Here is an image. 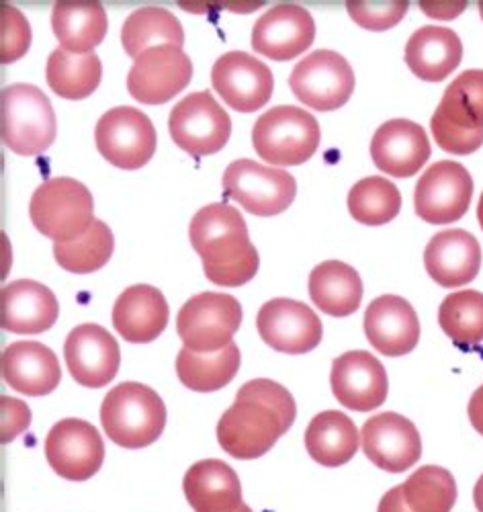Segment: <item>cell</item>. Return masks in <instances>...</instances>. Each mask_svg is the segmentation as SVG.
<instances>
[{
  "label": "cell",
  "instance_id": "cell-16",
  "mask_svg": "<svg viewBox=\"0 0 483 512\" xmlns=\"http://www.w3.org/2000/svg\"><path fill=\"white\" fill-rule=\"evenodd\" d=\"M211 82L222 101L240 113L262 109L275 91L271 68L244 52H228L217 58L211 70Z\"/></svg>",
  "mask_w": 483,
  "mask_h": 512
},
{
  "label": "cell",
  "instance_id": "cell-23",
  "mask_svg": "<svg viewBox=\"0 0 483 512\" xmlns=\"http://www.w3.org/2000/svg\"><path fill=\"white\" fill-rule=\"evenodd\" d=\"M371 158L385 175L408 179L428 162L430 140L422 125L410 119H391L375 132Z\"/></svg>",
  "mask_w": 483,
  "mask_h": 512
},
{
  "label": "cell",
  "instance_id": "cell-32",
  "mask_svg": "<svg viewBox=\"0 0 483 512\" xmlns=\"http://www.w3.org/2000/svg\"><path fill=\"white\" fill-rule=\"evenodd\" d=\"M310 297L320 312L346 318L361 308L363 281L346 263L326 261L310 275Z\"/></svg>",
  "mask_w": 483,
  "mask_h": 512
},
{
  "label": "cell",
  "instance_id": "cell-15",
  "mask_svg": "<svg viewBox=\"0 0 483 512\" xmlns=\"http://www.w3.org/2000/svg\"><path fill=\"white\" fill-rule=\"evenodd\" d=\"M193 78L191 58L174 46H158L134 60L127 91L144 105H162L183 93Z\"/></svg>",
  "mask_w": 483,
  "mask_h": 512
},
{
  "label": "cell",
  "instance_id": "cell-46",
  "mask_svg": "<svg viewBox=\"0 0 483 512\" xmlns=\"http://www.w3.org/2000/svg\"><path fill=\"white\" fill-rule=\"evenodd\" d=\"M473 502L477 506L479 512H483V476L477 480L475 484V490H473Z\"/></svg>",
  "mask_w": 483,
  "mask_h": 512
},
{
  "label": "cell",
  "instance_id": "cell-48",
  "mask_svg": "<svg viewBox=\"0 0 483 512\" xmlns=\"http://www.w3.org/2000/svg\"><path fill=\"white\" fill-rule=\"evenodd\" d=\"M236 512H252V508H250V506H246V504H242Z\"/></svg>",
  "mask_w": 483,
  "mask_h": 512
},
{
  "label": "cell",
  "instance_id": "cell-26",
  "mask_svg": "<svg viewBox=\"0 0 483 512\" xmlns=\"http://www.w3.org/2000/svg\"><path fill=\"white\" fill-rule=\"evenodd\" d=\"M168 302L160 289L152 285L127 287L113 306V326L123 340L148 345L168 326Z\"/></svg>",
  "mask_w": 483,
  "mask_h": 512
},
{
  "label": "cell",
  "instance_id": "cell-1",
  "mask_svg": "<svg viewBox=\"0 0 483 512\" xmlns=\"http://www.w3.org/2000/svg\"><path fill=\"white\" fill-rule=\"evenodd\" d=\"M297 416L293 396L281 383L254 379L238 390L236 402L217 422L222 449L242 461L267 455Z\"/></svg>",
  "mask_w": 483,
  "mask_h": 512
},
{
  "label": "cell",
  "instance_id": "cell-29",
  "mask_svg": "<svg viewBox=\"0 0 483 512\" xmlns=\"http://www.w3.org/2000/svg\"><path fill=\"white\" fill-rule=\"evenodd\" d=\"M461 58L463 44L449 27L426 25L408 39L406 64L424 82H443L457 70Z\"/></svg>",
  "mask_w": 483,
  "mask_h": 512
},
{
  "label": "cell",
  "instance_id": "cell-34",
  "mask_svg": "<svg viewBox=\"0 0 483 512\" xmlns=\"http://www.w3.org/2000/svg\"><path fill=\"white\" fill-rule=\"evenodd\" d=\"M103 66L97 54H70L66 50H54L48 58L46 78L50 89L68 101H80L91 97L101 84Z\"/></svg>",
  "mask_w": 483,
  "mask_h": 512
},
{
  "label": "cell",
  "instance_id": "cell-38",
  "mask_svg": "<svg viewBox=\"0 0 483 512\" xmlns=\"http://www.w3.org/2000/svg\"><path fill=\"white\" fill-rule=\"evenodd\" d=\"M412 512H451L457 502V484L445 467L424 465L402 484Z\"/></svg>",
  "mask_w": 483,
  "mask_h": 512
},
{
  "label": "cell",
  "instance_id": "cell-14",
  "mask_svg": "<svg viewBox=\"0 0 483 512\" xmlns=\"http://www.w3.org/2000/svg\"><path fill=\"white\" fill-rule=\"evenodd\" d=\"M46 459L54 472L70 482L91 480L105 461V443L91 422L64 418L46 439Z\"/></svg>",
  "mask_w": 483,
  "mask_h": 512
},
{
  "label": "cell",
  "instance_id": "cell-41",
  "mask_svg": "<svg viewBox=\"0 0 483 512\" xmlns=\"http://www.w3.org/2000/svg\"><path fill=\"white\" fill-rule=\"evenodd\" d=\"M410 9L406 0H395V3H346L348 15L353 21L369 31H385L398 25Z\"/></svg>",
  "mask_w": 483,
  "mask_h": 512
},
{
  "label": "cell",
  "instance_id": "cell-9",
  "mask_svg": "<svg viewBox=\"0 0 483 512\" xmlns=\"http://www.w3.org/2000/svg\"><path fill=\"white\" fill-rule=\"evenodd\" d=\"M226 197L238 201L258 218L283 213L297 195L295 179L283 168H271L254 160H234L224 173Z\"/></svg>",
  "mask_w": 483,
  "mask_h": 512
},
{
  "label": "cell",
  "instance_id": "cell-37",
  "mask_svg": "<svg viewBox=\"0 0 483 512\" xmlns=\"http://www.w3.org/2000/svg\"><path fill=\"white\" fill-rule=\"evenodd\" d=\"M113 248L115 240L111 228L105 222L95 220L80 238L54 244V256L62 269L76 275H86L103 269L111 259Z\"/></svg>",
  "mask_w": 483,
  "mask_h": 512
},
{
  "label": "cell",
  "instance_id": "cell-22",
  "mask_svg": "<svg viewBox=\"0 0 483 512\" xmlns=\"http://www.w3.org/2000/svg\"><path fill=\"white\" fill-rule=\"evenodd\" d=\"M365 334L385 357L412 353L420 340V322L412 304L400 295H381L365 312Z\"/></svg>",
  "mask_w": 483,
  "mask_h": 512
},
{
  "label": "cell",
  "instance_id": "cell-35",
  "mask_svg": "<svg viewBox=\"0 0 483 512\" xmlns=\"http://www.w3.org/2000/svg\"><path fill=\"white\" fill-rule=\"evenodd\" d=\"M240 361L242 355L234 343L213 355H199L183 349L177 357V375L185 388L209 394L228 386L240 371Z\"/></svg>",
  "mask_w": 483,
  "mask_h": 512
},
{
  "label": "cell",
  "instance_id": "cell-18",
  "mask_svg": "<svg viewBox=\"0 0 483 512\" xmlns=\"http://www.w3.org/2000/svg\"><path fill=\"white\" fill-rule=\"evenodd\" d=\"M361 447L369 461L387 474H402L422 457L416 424L395 412L375 414L363 424Z\"/></svg>",
  "mask_w": 483,
  "mask_h": 512
},
{
  "label": "cell",
  "instance_id": "cell-36",
  "mask_svg": "<svg viewBox=\"0 0 483 512\" xmlns=\"http://www.w3.org/2000/svg\"><path fill=\"white\" fill-rule=\"evenodd\" d=\"M438 324L459 349L483 343V293L465 289L451 293L438 308Z\"/></svg>",
  "mask_w": 483,
  "mask_h": 512
},
{
  "label": "cell",
  "instance_id": "cell-31",
  "mask_svg": "<svg viewBox=\"0 0 483 512\" xmlns=\"http://www.w3.org/2000/svg\"><path fill=\"white\" fill-rule=\"evenodd\" d=\"M361 437L357 424L338 410H326L312 418L305 431V449L324 467H340L357 455Z\"/></svg>",
  "mask_w": 483,
  "mask_h": 512
},
{
  "label": "cell",
  "instance_id": "cell-19",
  "mask_svg": "<svg viewBox=\"0 0 483 512\" xmlns=\"http://www.w3.org/2000/svg\"><path fill=\"white\" fill-rule=\"evenodd\" d=\"M70 375L84 388H105L115 379L121 365L117 340L99 324L76 326L64 343Z\"/></svg>",
  "mask_w": 483,
  "mask_h": 512
},
{
  "label": "cell",
  "instance_id": "cell-24",
  "mask_svg": "<svg viewBox=\"0 0 483 512\" xmlns=\"http://www.w3.org/2000/svg\"><path fill=\"white\" fill-rule=\"evenodd\" d=\"M60 316V306L50 287L31 279L13 281L0 293V326L13 334H41Z\"/></svg>",
  "mask_w": 483,
  "mask_h": 512
},
{
  "label": "cell",
  "instance_id": "cell-49",
  "mask_svg": "<svg viewBox=\"0 0 483 512\" xmlns=\"http://www.w3.org/2000/svg\"><path fill=\"white\" fill-rule=\"evenodd\" d=\"M479 15H481V19H483V3H479Z\"/></svg>",
  "mask_w": 483,
  "mask_h": 512
},
{
  "label": "cell",
  "instance_id": "cell-20",
  "mask_svg": "<svg viewBox=\"0 0 483 512\" xmlns=\"http://www.w3.org/2000/svg\"><path fill=\"white\" fill-rule=\"evenodd\" d=\"M332 392L336 400L355 412L377 410L389 392L385 367L367 351H348L332 363Z\"/></svg>",
  "mask_w": 483,
  "mask_h": 512
},
{
  "label": "cell",
  "instance_id": "cell-25",
  "mask_svg": "<svg viewBox=\"0 0 483 512\" xmlns=\"http://www.w3.org/2000/svg\"><path fill=\"white\" fill-rule=\"evenodd\" d=\"M424 267L441 287L471 283L481 267V246L465 230H445L430 238L424 250Z\"/></svg>",
  "mask_w": 483,
  "mask_h": 512
},
{
  "label": "cell",
  "instance_id": "cell-42",
  "mask_svg": "<svg viewBox=\"0 0 483 512\" xmlns=\"http://www.w3.org/2000/svg\"><path fill=\"white\" fill-rule=\"evenodd\" d=\"M0 414H3V422H0V441L5 445L15 441L29 429L31 410L25 402L3 396L0 398Z\"/></svg>",
  "mask_w": 483,
  "mask_h": 512
},
{
  "label": "cell",
  "instance_id": "cell-6",
  "mask_svg": "<svg viewBox=\"0 0 483 512\" xmlns=\"http://www.w3.org/2000/svg\"><path fill=\"white\" fill-rule=\"evenodd\" d=\"M320 123L301 107L281 105L260 115L252 130L256 154L273 166H299L320 148Z\"/></svg>",
  "mask_w": 483,
  "mask_h": 512
},
{
  "label": "cell",
  "instance_id": "cell-4",
  "mask_svg": "<svg viewBox=\"0 0 483 512\" xmlns=\"http://www.w3.org/2000/svg\"><path fill=\"white\" fill-rule=\"evenodd\" d=\"M430 127L445 152L463 156L483 146V70H467L451 82Z\"/></svg>",
  "mask_w": 483,
  "mask_h": 512
},
{
  "label": "cell",
  "instance_id": "cell-40",
  "mask_svg": "<svg viewBox=\"0 0 483 512\" xmlns=\"http://www.w3.org/2000/svg\"><path fill=\"white\" fill-rule=\"evenodd\" d=\"M0 15V62L11 64L29 52L31 27L25 15L9 3L0 7Z\"/></svg>",
  "mask_w": 483,
  "mask_h": 512
},
{
  "label": "cell",
  "instance_id": "cell-5",
  "mask_svg": "<svg viewBox=\"0 0 483 512\" xmlns=\"http://www.w3.org/2000/svg\"><path fill=\"white\" fill-rule=\"evenodd\" d=\"M58 134L50 99L33 84H11L0 95V136L19 156L46 152Z\"/></svg>",
  "mask_w": 483,
  "mask_h": 512
},
{
  "label": "cell",
  "instance_id": "cell-17",
  "mask_svg": "<svg viewBox=\"0 0 483 512\" xmlns=\"http://www.w3.org/2000/svg\"><path fill=\"white\" fill-rule=\"evenodd\" d=\"M256 328L271 349L287 355L314 351L324 336L320 316L310 306L285 297H277L260 308Z\"/></svg>",
  "mask_w": 483,
  "mask_h": 512
},
{
  "label": "cell",
  "instance_id": "cell-47",
  "mask_svg": "<svg viewBox=\"0 0 483 512\" xmlns=\"http://www.w3.org/2000/svg\"><path fill=\"white\" fill-rule=\"evenodd\" d=\"M477 220H479V226L483 230V193H481V199H479V205H477Z\"/></svg>",
  "mask_w": 483,
  "mask_h": 512
},
{
  "label": "cell",
  "instance_id": "cell-33",
  "mask_svg": "<svg viewBox=\"0 0 483 512\" xmlns=\"http://www.w3.org/2000/svg\"><path fill=\"white\" fill-rule=\"evenodd\" d=\"M121 44L127 56L140 58L144 52L158 46H185V31L181 21L160 7H144L131 13L121 27Z\"/></svg>",
  "mask_w": 483,
  "mask_h": 512
},
{
  "label": "cell",
  "instance_id": "cell-21",
  "mask_svg": "<svg viewBox=\"0 0 483 512\" xmlns=\"http://www.w3.org/2000/svg\"><path fill=\"white\" fill-rule=\"evenodd\" d=\"M316 37V23L310 11L299 5H277L262 15L252 29L256 54L287 62L310 50Z\"/></svg>",
  "mask_w": 483,
  "mask_h": 512
},
{
  "label": "cell",
  "instance_id": "cell-45",
  "mask_svg": "<svg viewBox=\"0 0 483 512\" xmlns=\"http://www.w3.org/2000/svg\"><path fill=\"white\" fill-rule=\"evenodd\" d=\"M469 420L473 424V429L483 435V383L473 392L471 400H469V408H467Z\"/></svg>",
  "mask_w": 483,
  "mask_h": 512
},
{
  "label": "cell",
  "instance_id": "cell-12",
  "mask_svg": "<svg viewBox=\"0 0 483 512\" xmlns=\"http://www.w3.org/2000/svg\"><path fill=\"white\" fill-rule=\"evenodd\" d=\"M101 156L117 168L138 170L156 152V127L136 107H115L107 111L95 130Z\"/></svg>",
  "mask_w": 483,
  "mask_h": 512
},
{
  "label": "cell",
  "instance_id": "cell-39",
  "mask_svg": "<svg viewBox=\"0 0 483 512\" xmlns=\"http://www.w3.org/2000/svg\"><path fill=\"white\" fill-rule=\"evenodd\" d=\"M402 193L383 177H367L348 193V211L359 224L383 226L398 218Z\"/></svg>",
  "mask_w": 483,
  "mask_h": 512
},
{
  "label": "cell",
  "instance_id": "cell-11",
  "mask_svg": "<svg viewBox=\"0 0 483 512\" xmlns=\"http://www.w3.org/2000/svg\"><path fill=\"white\" fill-rule=\"evenodd\" d=\"M289 87L310 109L334 111L353 97L355 72L344 56L332 50H318L293 68Z\"/></svg>",
  "mask_w": 483,
  "mask_h": 512
},
{
  "label": "cell",
  "instance_id": "cell-44",
  "mask_svg": "<svg viewBox=\"0 0 483 512\" xmlns=\"http://www.w3.org/2000/svg\"><path fill=\"white\" fill-rule=\"evenodd\" d=\"M377 512H412L404 500V492L402 486L391 488L379 502Z\"/></svg>",
  "mask_w": 483,
  "mask_h": 512
},
{
  "label": "cell",
  "instance_id": "cell-28",
  "mask_svg": "<svg viewBox=\"0 0 483 512\" xmlns=\"http://www.w3.org/2000/svg\"><path fill=\"white\" fill-rule=\"evenodd\" d=\"M183 490L195 512H236L244 504L238 474L219 459H205L191 465L185 474Z\"/></svg>",
  "mask_w": 483,
  "mask_h": 512
},
{
  "label": "cell",
  "instance_id": "cell-2",
  "mask_svg": "<svg viewBox=\"0 0 483 512\" xmlns=\"http://www.w3.org/2000/svg\"><path fill=\"white\" fill-rule=\"evenodd\" d=\"M189 238L201 256L205 277L222 287H240L258 273V250L242 213L228 203H211L195 213Z\"/></svg>",
  "mask_w": 483,
  "mask_h": 512
},
{
  "label": "cell",
  "instance_id": "cell-10",
  "mask_svg": "<svg viewBox=\"0 0 483 512\" xmlns=\"http://www.w3.org/2000/svg\"><path fill=\"white\" fill-rule=\"evenodd\" d=\"M168 132L172 142L191 156H211L228 144L232 119L209 91H201L174 105Z\"/></svg>",
  "mask_w": 483,
  "mask_h": 512
},
{
  "label": "cell",
  "instance_id": "cell-27",
  "mask_svg": "<svg viewBox=\"0 0 483 512\" xmlns=\"http://www.w3.org/2000/svg\"><path fill=\"white\" fill-rule=\"evenodd\" d=\"M3 377L9 386L25 396H48L62 381V369L56 353L41 343L23 340L3 351Z\"/></svg>",
  "mask_w": 483,
  "mask_h": 512
},
{
  "label": "cell",
  "instance_id": "cell-7",
  "mask_svg": "<svg viewBox=\"0 0 483 512\" xmlns=\"http://www.w3.org/2000/svg\"><path fill=\"white\" fill-rule=\"evenodd\" d=\"M33 226L56 244L80 238L95 222V201L80 181L58 177L35 189L29 205Z\"/></svg>",
  "mask_w": 483,
  "mask_h": 512
},
{
  "label": "cell",
  "instance_id": "cell-8",
  "mask_svg": "<svg viewBox=\"0 0 483 512\" xmlns=\"http://www.w3.org/2000/svg\"><path fill=\"white\" fill-rule=\"evenodd\" d=\"M242 324V306L228 293L205 291L181 308L177 332L185 349L199 355H213L232 345Z\"/></svg>",
  "mask_w": 483,
  "mask_h": 512
},
{
  "label": "cell",
  "instance_id": "cell-30",
  "mask_svg": "<svg viewBox=\"0 0 483 512\" xmlns=\"http://www.w3.org/2000/svg\"><path fill=\"white\" fill-rule=\"evenodd\" d=\"M52 27L60 39L62 50L70 54H93L107 35L109 21L101 3L62 0L54 5Z\"/></svg>",
  "mask_w": 483,
  "mask_h": 512
},
{
  "label": "cell",
  "instance_id": "cell-43",
  "mask_svg": "<svg viewBox=\"0 0 483 512\" xmlns=\"http://www.w3.org/2000/svg\"><path fill=\"white\" fill-rule=\"evenodd\" d=\"M465 5L467 3H420V9L432 19L451 21L465 11Z\"/></svg>",
  "mask_w": 483,
  "mask_h": 512
},
{
  "label": "cell",
  "instance_id": "cell-3",
  "mask_svg": "<svg viewBox=\"0 0 483 512\" xmlns=\"http://www.w3.org/2000/svg\"><path fill=\"white\" fill-rule=\"evenodd\" d=\"M101 424L115 445L123 449H144L162 435L166 406L144 383L125 381L105 396Z\"/></svg>",
  "mask_w": 483,
  "mask_h": 512
},
{
  "label": "cell",
  "instance_id": "cell-13",
  "mask_svg": "<svg viewBox=\"0 0 483 512\" xmlns=\"http://www.w3.org/2000/svg\"><path fill=\"white\" fill-rule=\"evenodd\" d=\"M473 197L469 170L453 160L434 162L420 177L414 191L418 218L428 224H451L461 220Z\"/></svg>",
  "mask_w": 483,
  "mask_h": 512
}]
</instances>
